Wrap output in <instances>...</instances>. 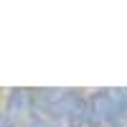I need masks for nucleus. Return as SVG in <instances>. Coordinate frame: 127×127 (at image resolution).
Returning <instances> with one entry per match:
<instances>
[{
    "instance_id": "obj_1",
    "label": "nucleus",
    "mask_w": 127,
    "mask_h": 127,
    "mask_svg": "<svg viewBox=\"0 0 127 127\" xmlns=\"http://www.w3.org/2000/svg\"><path fill=\"white\" fill-rule=\"evenodd\" d=\"M87 94L89 92L69 87H41L33 89V107L36 114H43L66 127L74 120L87 117Z\"/></svg>"
},
{
    "instance_id": "obj_2",
    "label": "nucleus",
    "mask_w": 127,
    "mask_h": 127,
    "mask_svg": "<svg viewBox=\"0 0 127 127\" xmlns=\"http://www.w3.org/2000/svg\"><path fill=\"white\" fill-rule=\"evenodd\" d=\"M36 114L33 107V89L13 87L8 89L3 99V114H0V127H28L31 117Z\"/></svg>"
},
{
    "instance_id": "obj_3",
    "label": "nucleus",
    "mask_w": 127,
    "mask_h": 127,
    "mask_svg": "<svg viewBox=\"0 0 127 127\" xmlns=\"http://www.w3.org/2000/svg\"><path fill=\"white\" fill-rule=\"evenodd\" d=\"M87 120L92 127H114L120 125L117 89H94L87 94Z\"/></svg>"
},
{
    "instance_id": "obj_4",
    "label": "nucleus",
    "mask_w": 127,
    "mask_h": 127,
    "mask_svg": "<svg viewBox=\"0 0 127 127\" xmlns=\"http://www.w3.org/2000/svg\"><path fill=\"white\" fill-rule=\"evenodd\" d=\"M28 127H64V125H59V122H54V120L43 117V114H33L31 122H28Z\"/></svg>"
},
{
    "instance_id": "obj_5",
    "label": "nucleus",
    "mask_w": 127,
    "mask_h": 127,
    "mask_svg": "<svg viewBox=\"0 0 127 127\" xmlns=\"http://www.w3.org/2000/svg\"><path fill=\"white\" fill-rule=\"evenodd\" d=\"M66 127H92V125H89V120H87V117H79V120H74V122H71V125H66Z\"/></svg>"
},
{
    "instance_id": "obj_6",
    "label": "nucleus",
    "mask_w": 127,
    "mask_h": 127,
    "mask_svg": "<svg viewBox=\"0 0 127 127\" xmlns=\"http://www.w3.org/2000/svg\"><path fill=\"white\" fill-rule=\"evenodd\" d=\"M114 127H127V125H114Z\"/></svg>"
}]
</instances>
